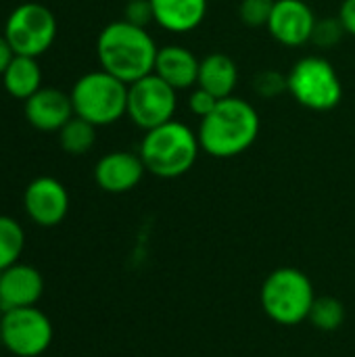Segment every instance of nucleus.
Listing matches in <instances>:
<instances>
[{"mask_svg":"<svg viewBox=\"0 0 355 357\" xmlns=\"http://www.w3.org/2000/svg\"><path fill=\"white\" fill-rule=\"evenodd\" d=\"M259 113L257 109L239 96L222 98L216 109L201 119L199 144L201 151L216 159H232L249 151L259 136Z\"/></svg>","mask_w":355,"mask_h":357,"instance_id":"1","label":"nucleus"},{"mask_svg":"<svg viewBox=\"0 0 355 357\" xmlns=\"http://www.w3.org/2000/svg\"><path fill=\"white\" fill-rule=\"evenodd\" d=\"M157 44L146 27H138L126 19L111 21L96 38V56L100 69L126 84L153 73Z\"/></svg>","mask_w":355,"mask_h":357,"instance_id":"2","label":"nucleus"},{"mask_svg":"<svg viewBox=\"0 0 355 357\" xmlns=\"http://www.w3.org/2000/svg\"><path fill=\"white\" fill-rule=\"evenodd\" d=\"M199 151V136L186 123L172 119L144 132L138 155L149 174L172 180L190 172Z\"/></svg>","mask_w":355,"mask_h":357,"instance_id":"3","label":"nucleus"},{"mask_svg":"<svg viewBox=\"0 0 355 357\" xmlns=\"http://www.w3.org/2000/svg\"><path fill=\"white\" fill-rule=\"evenodd\" d=\"M73 113L96 128L111 126L128 113V84L105 69L84 73L69 92Z\"/></svg>","mask_w":355,"mask_h":357,"instance_id":"4","label":"nucleus"},{"mask_svg":"<svg viewBox=\"0 0 355 357\" xmlns=\"http://www.w3.org/2000/svg\"><path fill=\"white\" fill-rule=\"evenodd\" d=\"M259 301L270 320L282 326H295L310 318L316 301L314 284L297 268H278L264 280Z\"/></svg>","mask_w":355,"mask_h":357,"instance_id":"5","label":"nucleus"},{"mask_svg":"<svg viewBox=\"0 0 355 357\" xmlns=\"http://www.w3.org/2000/svg\"><path fill=\"white\" fill-rule=\"evenodd\" d=\"M289 94L310 111H333L343 98V84L333 67V63L324 56L310 54L299 59L287 75Z\"/></svg>","mask_w":355,"mask_h":357,"instance_id":"6","label":"nucleus"},{"mask_svg":"<svg viewBox=\"0 0 355 357\" xmlns=\"http://www.w3.org/2000/svg\"><path fill=\"white\" fill-rule=\"evenodd\" d=\"M59 23L54 13L42 2H23L10 10L4 21V38L15 54L40 56L56 40Z\"/></svg>","mask_w":355,"mask_h":357,"instance_id":"7","label":"nucleus"},{"mask_svg":"<svg viewBox=\"0 0 355 357\" xmlns=\"http://www.w3.org/2000/svg\"><path fill=\"white\" fill-rule=\"evenodd\" d=\"M54 331L50 318L31 307L6 310L0 318V345L15 357H38L48 351Z\"/></svg>","mask_w":355,"mask_h":357,"instance_id":"8","label":"nucleus"},{"mask_svg":"<svg viewBox=\"0 0 355 357\" xmlns=\"http://www.w3.org/2000/svg\"><path fill=\"white\" fill-rule=\"evenodd\" d=\"M178 109V90L157 73H149L128 84V117L140 130H153L174 119Z\"/></svg>","mask_w":355,"mask_h":357,"instance_id":"9","label":"nucleus"},{"mask_svg":"<svg viewBox=\"0 0 355 357\" xmlns=\"http://www.w3.org/2000/svg\"><path fill=\"white\" fill-rule=\"evenodd\" d=\"M23 209L27 218L42 228L59 226L69 211V192L63 182L52 176L33 178L23 192Z\"/></svg>","mask_w":355,"mask_h":357,"instance_id":"10","label":"nucleus"},{"mask_svg":"<svg viewBox=\"0 0 355 357\" xmlns=\"http://www.w3.org/2000/svg\"><path fill=\"white\" fill-rule=\"evenodd\" d=\"M316 23L318 19L305 0H276L266 27L276 42L297 48L312 42Z\"/></svg>","mask_w":355,"mask_h":357,"instance_id":"11","label":"nucleus"},{"mask_svg":"<svg viewBox=\"0 0 355 357\" xmlns=\"http://www.w3.org/2000/svg\"><path fill=\"white\" fill-rule=\"evenodd\" d=\"M146 167L138 153L113 151L103 155L94 165V182L111 195H121L136 188Z\"/></svg>","mask_w":355,"mask_h":357,"instance_id":"12","label":"nucleus"},{"mask_svg":"<svg viewBox=\"0 0 355 357\" xmlns=\"http://www.w3.org/2000/svg\"><path fill=\"white\" fill-rule=\"evenodd\" d=\"M25 119L40 132H59L75 113L71 96L59 88L42 86L36 94L25 100Z\"/></svg>","mask_w":355,"mask_h":357,"instance_id":"13","label":"nucleus"},{"mask_svg":"<svg viewBox=\"0 0 355 357\" xmlns=\"http://www.w3.org/2000/svg\"><path fill=\"white\" fill-rule=\"evenodd\" d=\"M44 293L42 274L29 264H13L0 272V305L2 310L31 307Z\"/></svg>","mask_w":355,"mask_h":357,"instance_id":"14","label":"nucleus"},{"mask_svg":"<svg viewBox=\"0 0 355 357\" xmlns=\"http://www.w3.org/2000/svg\"><path fill=\"white\" fill-rule=\"evenodd\" d=\"M199 65L201 61L195 56L192 50L180 44H167L157 50L153 73H157L174 90H188L197 86Z\"/></svg>","mask_w":355,"mask_h":357,"instance_id":"15","label":"nucleus"},{"mask_svg":"<svg viewBox=\"0 0 355 357\" xmlns=\"http://www.w3.org/2000/svg\"><path fill=\"white\" fill-rule=\"evenodd\" d=\"M155 23L174 33L197 29L207 15V0H151Z\"/></svg>","mask_w":355,"mask_h":357,"instance_id":"16","label":"nucleus"},{"mask_svg":"<svg viewBox=\"0 0 355 357\" xmlns=\"http://www.w3.org/2000/svg\"><path fill=\"white\" fill-rule=\"evenodd\" d=\"M239 82V67L232 61V56L224 52H211L205 59H201L199 65V79L197 86L213 94L216 98H228L232 96Z\"/></svg>","mask_w":355,"mask_h":357,"instance_id":"17","label":"nucleus"},{"mask_svg":"<svg viewBox=\"0 0 355 357\" xmlns=\"http://www.w3.org/2000/svg\"><path fill=\"white\" fill-rule=\"evenodd\" d=\"M0 77L4 90L23 102L42 88V69L36 56L15 54Z\"/></svg>","mask_w":355,"mask_h":357,"instance_id":"18","label":"nucleus"},{"mask_svg":"<svg viewBox=\"0 0 355 357\" xmlns=\"http://www.w3.org/2000/svg\"><path fill=\"white\" fill-rule=\"evenodd\" d=\"M61 149L69 155H86L92 151L96 142V126L73 115L61 130H59Z\"/></svg>","mask_w":355,"mask_h":357,"instance_id":"19","label":"nucleus"},{"mask_svg":"<svg viewBox=\"0 0 355 357\" xmlns=\"http://www.w3.org/2000/svg\"><path fill=\"white\" fill-rule=\"evenodd\" d=\"M25 249V232L21 224L8 215H0V272L19 261Z\"/></svg>","mask_w":355,"mask_h":357,"instance_id":"20","label":"nucleus"},{"mask_svg":"<svg viewBox=\"0 0 355 357\" xmlns=\"http://www.w3.org/2000/svg\"><path fill=\"white\" fill-rule=\"evenodd\" d=\"M318 331L333 333L345 322V307L335 297H320L314 301L310 318H308Z\"/></svg>","mask_w":355,"mask_h":357,"instance_id":"21","label":"nucleus"},{"mask_svg":"<svg viewBox=\"0 0 355 357\" xmlns=\"http://www.w3.org/2000/svg\"><path fill=\"white\" fill-rule=\"evenodd\" d=\"M276 0H241L239 17L249 27H266Z\"/></svg>","mask_w":355,"mask_h":357,"instance_id":"22","label":"nucleus"},{"mask_svg":"<svg viewBox=\"0 0 355 357\" xmlns=\"http://www.w3.org/2000/svg\"><path fill=\"white\" fill-rule=\"evenodd\" d=\"M253 88H255L257 96H262V98H278L282 92H289V79L280 71L266 69L255 75Z\"/></svg>","mask_w":355,"mask_h":357,"instance_id":"23","label":"nucleus"},{"mask_svg":"<svg viewBox=\"0 0 355 357\" xmlns=\"http://www.w3.org/2000/svg\"><path fill=\"white\" fill-rule=\"evenodd\" d=\"M345 29L337 19H320L314 27V36H312V42L322 46V48H328V46H335L341 38H343Z\"/></svg>","mask_w":355,"mask_h":357,"instance_id":"24","label":"nucleus"},{"mask_svg":"<svg viewBox=\"0 0 355 357\" xmlns=\"http://www.w3.org/2000/svg\"><path fill=\"white\" fill-rule=\"evenodd\" d=\"M123 19L138 27H146L149 23H153L155 17H153L151 0H128L123 8Z\"/></svg>","mask_w":355,"mask_h":357,"instance_id":"25","label":"nucleus"},{"mask_svg":"<svg viewBox=\"0 0 355 357\" xmlns=\"http://www.w3.org/2000/svg\"><path fill=\"white\" fill-rule=\"evenodd\" d=\"M220 102V98H216L213 94H209L207 90H203V88H195L192 92H190V98H188V109H190V113L192 115H197V117H207L213 109H216V105Z\"/></svg>","mask_w":355,"mask_h":357,"instance_id":"26","label":"nucleus"},{"mask_svg":"<svg viewBox=\"0 0 355 357\" xmlns=\"http://www.w3.org/2000/svg\"><path fill=\"white\" fill-rule=\"evenodd\" d=\"M339 21L345 29V33L355 36V0H343L339 8Z\"/></svg>","mask_w":355,"mask_h":357,"instance_id":"27","label":"nucleus"},{"mask_svg":"<svg viewBox=\"0 0 355 357\" xmlns=\"http://www.w3.org/2000/svg\"><path fill=\"white\" fill-rule=\"evenodd\" d=\"M15 52L8 44V40L4 38V33H0V75L4 73V69L8 67V63L13 61Z\"/></svg>","mask_w":355,"mask_h":357,"instance_id":"28","label":"nucleus"},{"mask_svg":"<svg viewBox=\"0 0 355 357\" xmlns=\"http://www.w3.org/2000/svg\"><path fill=\"white\" fill-rule=\"evenodd\" d=\"M2 314H4V310H2V305H0V318H2Z\"/></svg>","mask_w":355,"mask_h":357,"instance_id":"29","label":"nucleus"},{"mask_svg":"<svg viewBox=\"0 0 355 357\" xmlns=\"http://www.w3.org/2000/svg\"><path fill=\"white\" fill-rule=\"evenodd\" d=\"M126 2H128V0H126Z\"/></svg>","mask_w":355,"mask_h":357,"instance_id":"30","label":"nucleus"}]
</instances>
